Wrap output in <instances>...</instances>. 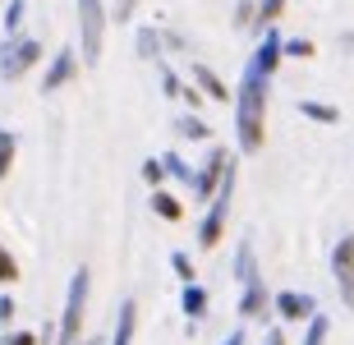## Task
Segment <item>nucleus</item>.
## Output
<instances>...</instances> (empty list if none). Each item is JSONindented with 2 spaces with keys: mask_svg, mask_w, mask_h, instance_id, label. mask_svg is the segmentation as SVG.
<instances>
[{
  "mask_svg": "<svg viewBox=\"0 0 354 345\" xmlns=\"http://www.w3.org/2000/svg\"><path fill=\"white\" fill-rule=\"evenodd\" d=\"M230 166H235V152L216 143L207 152V161L194 171V203H198V207H207V203L216 198V189H221V180H225V171H230Z\"/></svg>",
  "mask_w": 354,
  "mask_h": 345,
  "instance_id": "nucleus-6",
  "label": "nucleus"
},
{
  "mask_svg": "<svg viewBox=\"0 0 354 345\" xmlns=\"http://www.w3.org/2000/svg\"><path fill=\"white\" fill-rule=\"evenodd\" d=\"M235 189H239V171L230 166L221 180V189H216V198L203 207V216H198V249H216L225 239V221H230V203H235Z\"/></svg>",
  "mask_w": 354,
  "mask_h": 345,
  "instance_id": "nucleus-3",
  "label": "nucleus"
},
{
  "mask_svg": "<svg viewBox=\"0 0 354 345\" xmlns=\"http://www.w3.org/2000/svg\"><path fill=\"white\" fill-rule=\"evenodd\" d=\"M24 14H28V0H10L5 5V37H19L24 32Z\"/></svg>",
  "mask_w": 354,
  "mask_h": 345,
  "instance_id": "nucleus-25",
  "label": "nucleus"
},
{
  "mask_svg": "<svg viewBox=\"0 0 354 345\" xmlns=\"http://www.w3.org/2000/svg\"><path fill=\"white\" fill-rule=\"evenodd\" d=\"M133 10H138V0H115V19H120V24H129Z\"/></svg>",
  "mask_w": 354,
  "mask_h": 345,
  "instance_id": "nucleus-34",
  "label": "nucleus"
},
{
  "mask_svg": "<svg viewBox=\"0 0 354 345\" xmlns=\"http://www.w3.org/2000/svg\"><path fill=\"white\" fill-rule=\"evenodd\" d=\"M133 51L143 55V60H152V65H161V28H152V24H138L133 28Z\"/></svg>",
  "mask_w": 354,
  "mask_h": 345,
  "instance_id": "nucleus-16",
  "label": "nucleus"
},
{
  "mask_svg": "<svg viewBox=\"0 0 354 345\" xmlns=\"http://www.w3.org/2000/svg\"><path fill=\"white\" fill-rule=\"evenodd\" d=\"M281 51H286L290 60H313V55H317V46H313L308 37H286V41H281Z\"/></svg>",
  "mask_w": 354,
  "mask_h": 345,
  "instance_id": "nucleus-28",
  "label": "nucleus"
},
{
  "mask_svg": "<svg viewBox=\"0 0 354 345\" xmlns=\"http://www.w3.org/2000/svg\"><path fill=\"white\" fill-rule=\"evenodd\" d=\"M281 28H267L263 37H258V46H253V55H249V65L263 74V79H276V69H281V60H286V51H281Z\"/></svg>",
  "mask_w": 354,
  "mask_h": 345,
  "instance_id": "nucleus-11",
  "label": "nucleus"
},
{
  "mask_svg": "<svg viewBox=\"0 0 354 345\" xmlns=\"http://www.w3.org/2000/svg\"><path fill=\"white\" fill-rule=\"evenodd\" d=\"M152 212H157L161 221H171V226H175V221H184V203L175 198L171 189H152Z\"/></svg>",
  "mask_w": 354,
  "mask_h": 345,
  "instance_id": "nucleus-20",
  "label": "nucleus"
},
{
  "mask_svg": "<svg viewBox=\"0 0 354 345\" xmlns=\"http://www.w3.org/2000/svg\"><path fill=\"white\" fill-rule=\"evenodd\" d=\"M281 14H286V0H258V24H253V32L263 37L267 28L281 24Z\"/></svg>",
  "mask_w": 354,
  "mask_h": 345,
  "instance_id": "nucleus-22",
  "label": "nucleus"
},
{
  "mask_svg": "<svg viewBox=\"0 0 354 345\" xmlns=\"http://www.w3.org/2000/svg\"><path fill=\"white\" fill-rule=\"evenodd\" d=\"M138 175H143L147 189H166V166H161V157H147L143 166H138Z\"/></svg>",
  "mask_w": 354,
  "mask_h": 345,
  "instance_id": "nucleus-26",
  "label": "nucleus"
},
{
  "mask_svg": "<svg viewBox=\"0 0 354 345\" xmlns=\"http://www.w3.org/2000/svg\"><path fill=\"white\" fill-rule=\"evenodd\" d=\"M235 313H239V322H263V327L272 322V290H267V277H263V272L239 286Z\"/></svg>",
  "mask_w": 354,
  "mask_h": 345,
  "instance_id": "nucleus-7",
  "label": "nucleus"
},
{
  "mask_svg": "<svg viewBox=\"0 0 354 345\" xmlns=\"http://www.w3.org/2000/svg\"><path fill=\"white\" fill-rule=\"evenodd\" d=\"M14 281H19V258L0 244V286H14Z\"/></svg>",
  "mask_w": 354,
  "mask_h": 345,
  "instance_id": "nucleus-30",
  "label": "nucleus"
},
{
  "mask_svg": "<svg viewBox=\"0 0 354 345\" xmlns=\"http://www.w3.org/2000/svg\"><path fill=\"white\" fill-rule=\"evenodd\" d=\"M0 10H5V0H0Z\"/></svg>",
  "mask_w": 354,
  "mask_h": 345,
  "instance_id": "nucleus-38",
  "label": "nucleus"
},
{
  "mask_svg": "<svg viewBox=\"0 0 354 345\" xmlns=\"http://www.w3.org/2000/svg\"><path fill=\"white\" fill-rule=\"evenodd\" d=\"M83 74V60L74 46H60V51L51 55V65H46V74H41V93H60V88H69V83Z\"/></svg>",
  "mask_w": 354,
  "mask_h": 345,
  "instance_id": "nucleus-10",
  "label": "nucleus"
},
{
  "mask_svg": "<svg viewBox=\"0 0 354 345\" xmlns=\"http://www.w3.org/2000/svg\"><path fill=\"white\" fill-rule=\"evenodd\" d=\"M171 272L180 277V286H194V281H198V267H194V258H189L184 249L171 253Z\"/></svg>",
  "mask_w": 354,
  "mask_h": 345,
  "instance_id": "nucleus-24",
  "label": "nucleus"
},
{
  "mask_svg": "<svg viewBox=\"0 0 354 345\" xmlns=\"http://www.w3.org/2000/svg\"><path fill=\"white\" fill-rule=\"evenodd\" d=\"M189 83H194V88L207 97V102H225V106L235 102V93L221 83V74H216L212 65H198V60H194V65H189Z\"/></svg>",
  "mask_w": 354,
  "mask_h": 345,
  "instance_id": "nucleus-12",
  "label": "nucleus"
},
{
  "mask_svg": "<svg viewBox=\"0 0 354 345\" xmlns=\"http://www.w3.org/2000/svg\"><path fill=\"white\" fill-rule=\"evenodd\" d=\"M88 290H92V272H88V267H74L69 290H65V308H60V322H55V345H79V341H83Z\"/></svg>",
  "mask_w": 354,
  "mask_h": 345,
  "instance_id": "nucleus-2",
  "label": "nucleus"
},
{
  "mask_svg": "<svg viewBox=\"0 0 354 345\" xmlns=\"http://www.w3.org/2000/svg\"><path fill=\"white\" fill-rule=\"evenodd\" d=\"M157 69H161V93L171 97V102H180V88H184V79H180V74H175L171 65H166V60H161Z\"/></svg>",
  "mask_w": 354,
  "mask_h": 345,
  "instance_id": "nucleus-29",
  "label": "nucleus"
},
{
  "mask_svg": "<svg viewBox=\"0 0 354 345\" xmlns=\"http://www.w3.org/2000/svg\"><path fill=\"white\" fill-rule=\"evenodd\" d=\"M253 24H258V0H235V28L253 32Z\"/></svg>",
  "mask_w": 354,
  "mask_h": 345,
  "instance_id": "nucleus-27",
  "label": "nucleus"
},
{
  "mask_svg": "<svg viewBox=\"0 0 354 345\" xmlns=\"http://www.w3.org/2000/svg\"><path fill=\"white\" fill-rule=\"evenodd\" d=\"M230 277H235L239 286H244L249 277H258V249H253V239H249V235L235 244V263H230Z\"/></svg>",
  "mask_w": 354,
  "mask_h": 345,
  "instance_id": "nucleus-17",
  "label": "nucleus"
},
{
  "mask_svg": "<svg viewBox=\"0 0 354 345\" xmlns=\"http://www.w3.org/2000/svg\"><path fill=\"white\" fill-rule=\"evenodd\" d=\"M14 318H19V304H14V295H0V322L10 327Z\"/></svg>",
  "mask_w": 354,
  "mask_h": 345,
  "instance_id": "nucleus-33",
  "label": "nucleus"
},
{
  "mask_svg": "<svg viewBox=\"0 0 354 345\" xmlns=\"http://www.w3.org/2000/svg\"><path fill=\"white\" fill-rule=\"evenodd\" d=\"M327 341H331V318L322 313V308H317L313 318L304 322V336H299V345H327Z\"/></svg>",
  "mask_w": 354,
  "mask_h": 345,
  "instance_id": "nucleus-21",
  "label": "nucleus"
},
{
  "mask_svg": "<svg viewBox=\"0 0 354 345\" xmlns=\"http://www.w3.org/2000/svg\"><path fill=\"white\" fill-rule=\"evenodd\" d=\"M180 308H184V318H189V322L198 327V322L207 318V308H212L207 286H198V281H194V286H180Z\"/></svg>",
  "mask_w": 354,
  "mask_h": 345,
  "instance_id": "nucleus-14",
  "label": "nucleus"
},
{
  "mask_svg": "<svg viewBox=\"0 0 354 345\" xmlns=\"http://www.w3.org/2000/svg\"><path fill=\"white\" fill-rule=\"evenodd\" d=\"M0 345H41L37 332H24V327H10V332L0 336Z\"/></svg>",
  "mask_w": 354,
  "mask_h": 345,
  "instance_id": "nucleus-31",
  "label": "nucleus"
},
{
  "mask_svg": "<svg viewBox=\"0 0 354 345\" xmlns=\"http://www.w3.org/2000/svg\"><path fill=\"white\" fill-rule=\"evenodd\" d=\"M157 157H161V166H166V180H175V185H184V189H194V171H198V166H189L175 147H171V152H157Z\"/></svg>",
  "mask_w": 354,
  "mask_h": 345,
  "instance_id": "nucleus-19",
  "label": "nucleus"
},
{
  "mask_svg": "<svg viewBox=\"0 0 354 345\" xmlns=\"http://www.w3.org/2000/svg\"><path fill=\"white\" fill-rule=\"evenodd\" d=\"M32 65H41V41L19 32V37H5L0 41V79L5 83H19L24 74H32Z\"/></svg>",
  "mask_w": 354,
  "mask_h": 345,
  "instance_id": "nucleus-4",
  "label": "nucleus"
},
{
  "mask_svg": "<svg viewBox=\"0 0 354 345\" xmlns=\"http://www.w3.org/2000/svg\"><path fill=\"white\" fill-rule=\"evenodd\" d=\"M317 313V299L308 290H272V318L276 322H308Z\"/></svg>",
  "mask_w": 354,
  "mask_h": 345,
  "instance_id": "nucleus-9",
  "label": "nucleus"
},
{
  "mask_svg": "<svg viewBox=\"0 0 354 345\" xmlns=\"http://www.w3.org/2000/svg\"><path fill=\"white\" fill-rule=\"evenodd\" d=\"M221 345H249V332H244V327H235V332L225 336V341H221Z\"/></svg>",
  "mask_w": 354,
  "mask_h": 345,
  "instance_id": "nucleus-35",
  "label": "nucleus"
},
{
  "mask_svg": "<svg viewBox=\"0 0 354 345\" xmlns=\"http://www.w3.org/2000/svg\"><path fill=\"white\" fill-rule=\"evenodd\" d=\"M79 41H83V69L102 60V46H106V5L102 0H79Z\"/></svg>",
  "mask_w": 354,
  "mask_h": 345,
  "instance_id": "nucleus-5",
  "label": "nucleus"
},
{
  "mask_svg": "<svg viewBox=\"0 0 354 345\" xmlns=\"http://www.w3.org/2000/svg\"><path fill=\"white\" fill-rule=\"evenodd\" d=\"M267 102H272V79L244 65V79L235 88V147L244 157H258L267 143Z\"/></svg>",
  "mask_w": 354,
  "mask_h": 345,
  "instance_id": "nucleus-1",
  "label": "nucleus"
},
{
  "mask_svg": "<svg viewBox=\"0 0 354 345\" xmlns=\"http://www.w3.org/2000/svg\"><path fill=\"white\" fill-rule=\"evenodd\" d=\"M14 161H19V138H14V133L0 124V180H10Z\"/></svg>",
  "mask_w": 354,
  "mask_h": 345,
  "instance_id": "nucleus-23",
  "label": "nucleus"
},
{
  "mask_svg": "<svg viewBox=\"0 0 354 345\" xmlns=\"http://www.w3.org/2000/svg\"><path fill=\"white\" fill-rule=\"evenodd\" d=\"M263 345H286V332H281V327H267V336H263Z\"/></svg>",
  "mask_w": 354,
  "mask_h": 345,
  "instance_id": "nucleus-36",
  "label": "nucleus"
},
{
  "mask_svg": "<svg viewBox=\"0 0 354 345\" xmlns=\"http://www.w3.org/2000/svg\"><path fill=\"white\" fill-rule=\"evenodd\" d=\"M299 115L308 120V124H322V129L341 124V106H331V102H317V97H304V102H299Z\"/></svg>",
  "mask_w": 354,
  "mask_h": 345,
  "instance_id": "nucleus-18",
  "label": "nucleus"
},
{
  "mask_svg": "<svg viewBox=\"0 0 354 345\" xmlns=\"http://www.w3.org/2000/svg\"><path fill=\"white\" fill-rule=\"evenodd\" d=\"M79 345H106V341H102V336H83Z\"/></svg>",
  "mask_w": 354,
  "mask_h": 345,
  "instance_id": "nucleus-37",
  "label": "nucleus"
},
{
  "mask_svg": "<svg viewBox=\"0 0 354 345\" xmlns=\"http://www.w3.org/2000/svg\"><path fill=\"white\" fill-rule=\"evenodd\" d=\"M331 281H336L341 304L354 308V235H341L331 244Z\"/></svg>",
  "mask_w": 354,
  "mask_h": 345,
  "instance_id": "nucleus-8",
  "label": "nucleus"
},
{
  "mask_svg": "<svg viewBox=\"0 0 354 345\" xmlns=\"http://www.w3.org/2000/svg\"><path fill=\"white\" fill-rule=\"evenodd\" d=\"M180 102H184V111H194V115H198V111H203V106H207V97L198 93L194 83H184V88H180Z\"/></svg>",
  "mask_w": 354,
  "mask_h": 345,
  "instance_id": "nucleus-32",
  "label": "nucleus"
},
{
  "mask_svg": "<svg viewBox=\"0 0 354 345\" xmlns=\"http://www.w3.org/2000/svg\"><path fill=\"white\" fill-rule=\"evenodd\" d=\"M175 138H184V143H207L212 138V124L203 115H194V111H184V115H175Z\"/></svg>",
  "mask_w": 354,
  "mask_h": 345,
  "instance_id": "nucleus-15",
  "label": "nucleus"
},
{
  "mask_svg": "<svg viewBox=\"0 0 354 345\" xmlns=\"http://www.w3.org/2000/svg\"><path fill=\"white\" fill-rule=\"evenodd\" d=\"M133 332H138V299H120V313H115V332L106 345H133Z\"/></svg>",
  "mask_w": 354,
  "mask_h": 345,
  "instance_id": "nucleus-13",
  "label": "nucleus"
}]
</instances>
